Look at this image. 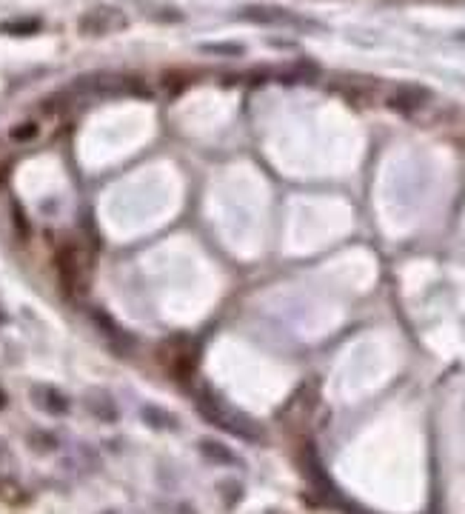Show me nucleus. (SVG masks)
I'll return each mask as SVG.
<instances>
[{"mask_svg": "<svg viewBox=\"0 0 465 514\" xmlns=\"http://www.w3.org/2000/svg\"><path fill=\"white\" fill-rule=\"evenodd\" d=\"M71 89H81V95H137V98H151V89L146 86V81L134 78V75H117V71H98V75H86L77 78Z\"/></svg>", "mask_w": 465, "mask_h": 514, "instance_id": "nucleus-1", "label": "nucleus"}, {"mask_svg": "<svg viewBox=\"0 0 465 514\" xmlns=\"http://www.w3.org/2000/svg\"><path fill=\"white\" fill-rule=\"evenodd\" d=\"M123 26H126V18L114 6H98L86 15H81V21H77V32L86 37H103V35L120 32Z\"/></svg>", "mask_w": 465, "mask_h": 514, "instance_id": "nucleus-2", "label": "nucleus"}, {"mask_svg": "<svg viewBox=\"0 0 465 514\" xmlns=\"http://www.w3.org/2000/svg\"><path fill=\"white\" fill-rule=\"evenodd\" d=\"M54 269H57V280L60 286L74 295L81 288V263H77V252L71 246H60L57 255H54Z\"/></svg>", "mask_w": 465, "mask_h": 514, "instance_id": "nucleus-3", "label": "nucleus"}, {"mask_svg": "<svg viewBox=\"0 0 465 514\" xmlns=\"http://www.w3.org/2000/svg\"><path fill=\"white\" fill-rule=\"evenodd\" d=\"M237 15L249 23H257V26H286V23L297 21L291 12H286L280 6H243Z\"/></svg>", "mask_w": 465, "mask_h": 514, "instance_id": "nucleus-4", "label": "nucleus"}, {"mask_svg": "<svg viewBox=\"0 0 465 514\" xmlns=\"http://www.w3.org/2000/svg\"><path fill=\"white\" fill-rule=\"evenodd\" d=\"M200 52L217 54V57H240V54H246V46H240V43H203Z\"/></svg>", "mask_w": 465, "mask_h": 514, "instance_id": "nucleus-5", "label": "nucleus"}, {"mask_svg": "<svg viewBox=\"0 0 465 514\" xmlns=\"http://www.w3.org/2000/svg\"><path fill=\"white\" fill-rule=\"evenodd\" d=\"M4 32H9V35H35V32H40V21H18L15 26H4Z\"/></svg>", "mask_w": 465, "mask_h": 514, "instance_id": "nucleus-6", "label": "nucleus"}, {"mask_svg": "<svg viewBox=\"0 0 465 514\" xmlns=\"http://www.w3.org/2000/svg\"><path fill=\"white\" fill-rule=\"evenodd\" d=\"M32 137H37V123H20L12 129V140H18V143H26Z\"/></svg>", "mask_w": 465, "mask_h": 514, "instance_id": "nucleus-7", "label": "nucleus"}, {"mask_svg": "<svg viewBox=\"0 0 465 514\" xmlns=\"http://www.w3.org/2000/svg\"><path fill=\"white\" fill-rule=\"evenodd\" d=\"M0 494H4L9 503H20L23 500V491L12 480H6V477H0Z\"/></svg>", "mask_w": 465, "mask_h": 514, "instance_id": "nucleus-8", "label": "nucleus"}, {"mask_svg": "<svg viewBox=\"0 0 465 514\" xmlns=\"http://www.w3.org/2000/svg\"><path fill=\"white\" fill-rule=\"evenodd\" d=\"M4 403H6V397H4V395H0V406H4Z\"/></svg>", "mask_w": 465, "mask_h": 514, "instance_id": "nucleus-9", "label": "nucleus"}]
</instances>
